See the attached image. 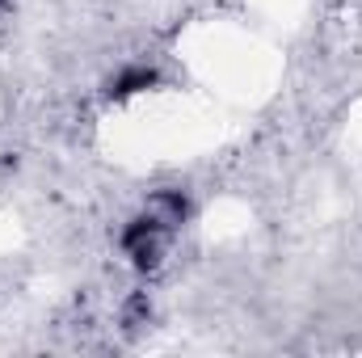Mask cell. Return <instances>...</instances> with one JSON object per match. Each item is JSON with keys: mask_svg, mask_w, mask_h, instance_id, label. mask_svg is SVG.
Returning a JSON list of instances; mask_svg holds the SVG:
<instances>
[{"mask_svg": "<svg viewBox=\"0 0 362 358\" xmlns=\"http://www.w3.org/2000/svg\"><path fill=\"white\" fill-rule=\"evenodd\" d=\"M165 224L152 215V211H144V215H135L127 228H122V253L131 258V266L135 270H156L160 266V258H165Z\"/></svg>", "mask_w": 362, "mask_h": 358, "instance_id": "6da1fadb", "label": "cell"}, {"mask_svg": "<svg viewBox=\"0 0 362 358\" xmlns=\"http://www.w3.org/2000/svg\"><path fill=\"white\" fill-rule=\"evenodd\" d=\"M160 85V72L156 68H122L110 85H105V97L110 101H127V97H135V93H144V89H156Z\"/></svg>", "mask_w": 362, "mask_h": 358, "instance_id": "7a4b0ae2", "label": "cell"}, {"mask_svg": "<svg viewBox=\"0 0 362 358\" xmlns=\"http://www.w3.org/2000/svg\"><path fill=\"white\" fill-rule=\"evenodd\" d=\"M148 211H152L165 228H177V224H185V215H189V202H185L181 190H156L152 202H148Z\"/></svg>", "mask_w": 362, "mask_h": 358, "instance_id": "3957f363", "label": "cell"}, {"mask_svg": "<svg viewBox=\"0 0 362 358\" xmlns=\"http://www.w3.org/2000/svg\"><path fill=\"white\" fill-rule=\"evenodd\" d=\"M4 8H8V0H0V13H4Z\"/></svg>", "mask_w": 362, "mask_h": 358, "instance_id": "277c9868", "label": "cell"}]
</instances>
